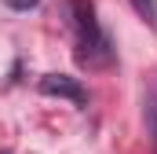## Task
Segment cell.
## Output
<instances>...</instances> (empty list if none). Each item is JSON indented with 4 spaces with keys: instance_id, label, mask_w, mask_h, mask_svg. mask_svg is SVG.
Masks as SVG:
<instances>
[{
    "instance_id": "obj_1",
    "label": "cell",
    "mask_w": 157,
    "mask_h": 154,
    "mask_svg": "<svg viewBox=\"0 0 157 154\" xmlns=\"http://www.w3.org/2000/svg\"><path fill=\"white\" fill-rule=\"evenodd\" d=\"M70 15H73V26H77V59L84 66H106L110 59H113V51H110V37L102 33V26H99V18H95V7H91V0H70Z\"/></svg>"
},
{
    "instance_id": "obj_2",
    "label": "cell",
    "mask_w": 157,
    "mask_h": 154,
    "mask_svg": "<svg viewBox=\"0 0 157 154\" xmlns=\"http://www.w3.org/2000/svg\"><path fill=\"white\" fill-rule=\"evenodd\" d=\"M40 92H44V95L70 99V103H77V107H84V103H88L84 84H80L77 77H66V74H44V77H40Z\"/></svg>"
},
{
    "instance_id": "obj_3",
    "label": "cell",
    "mask_w": 157,
    "mask_h": 154,
    "mask_svg": "<svg viewBox=\"0 0 157 154\" xmlns=\"http://www.w3.org/2000/svg\"><path fill=\"white\" fill-rule=\"evenodd\" d=\"M132 7H135L146 22H157V0H132Z\"/></svg>"
},
{
    "instance_id": "obj_4",
    "label": "cell",
    "mask_w": 157,
    "mask_h": 154,
    "mask_svg": "<svg viewBox=\"0 0 157 154\" xmlns=\"http://www.w3.org/2000/svg\"><path fill=\"white\" fill-rule=\"evenodd\" d=\"M146 121H150V136H154V147H157V103L146 99Z\"/></svg>"
},
{
    "instance_id": "obj_5",
    "label": "cell",
    "mask_w": 157,
    "mask_h": 154,
    "mask_svg": "<svg viewBox=\"0 0 157 154\" xmlns=\"http://www.w3.org/2000/svg\"><path fill=\"white\" fill-rule=\"evenodd\" d=\"M4 4H7L11 11H29V7H37L40 0H4Z\"/></svg>"
},
{
    "instance_id": "obj_6",
    "label": "cell",
    "mask_w": 157,
    "mask_h": 154,
    "mask_svg": "<svg viewBox=\"0 0 157 154\" xmlns=\"http://www.w3.org/2000/svg\"><path fill=\"white\" fill-rule=\"evenodd\" d=\"M0 154H11V151H0Z\"/></svg>"
}]
</instances>
